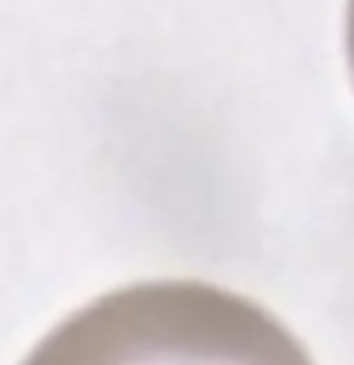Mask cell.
<instances>
[{
    "label": "cell",
    "mask_w": 354,
    "mask_h": 365,
    "mask_svg": "<svg viewBox=\"0 0 354 365\" xmlns=\"http://www.w3.org/2000/svg\"><path fill=\"white\" fill-rule=\"evenodd\" d=\"M19 365H313L259 301L198 278H156L80 304Z\"/></svg>",
    "instance_id": "6da1fadb"
},
{
    "label": "cell",
    "mask_w": 354,
    "mask_h": 365,
    "mask_svg": "<svg viewBox=\"0 0 354 365\" xmlns=\"http://www.w3.org/2000/svg\"><path fill=\"white\" fill-rule=\"evenodd\" d=\"M347 53H350V73H354V0L347 4Z\"/></svg>",
    "instance_id": "7a4b0ae2"
}]
</instances>
